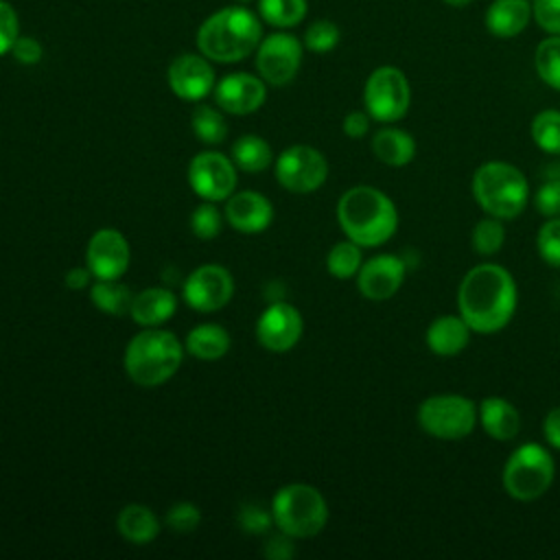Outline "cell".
Here are the masks:
<instances>
[{
	"label": "cell",
	"instance_id": "37",
	"mask_svg": "<svg viewBox=\"0 0 560 560\" xmlns=\"http://www.w3.org/2000/svg\"><path fill=\"white\" fill-rule=\"evenodd\" d=\"M339 39H341L339 26L330 20H317L304 33V46L311 52H330L332 48H337Z\"/></svg>",
	"mask_w": 560,
	"mask_h": 560
},
{
	"label": "cell",
	"instance_id": "10",
	"mask_svg": "<svg viewBox=\"0 0 560 560\" xmlns=\"http://www.w3.org/2000/svg\"><path fill=\"white\" fill-rule=\"evenodd\" d=\"M278 184L295 195L315 192L328 177V162L322 151L308 144L284 149L273 162Z\"/></svg>",
	"mask_w": 560,
	"mask_h": 560
},
{
	"label": "cell",
	"instance_id": "40",
	"mask_svg": "<svg viewBox=\"0 0 560 560\" xmlns=\"http://www.w3.org/2000/svg\"><path fill=\"white\" fill-rule=\"evenodd\" d=\"M534 206L547 219L560 217V179H547L540 184L534 195Z\"/></svg>",
	"mask_w": 560,
	"mask_h": 560
},
{
	"label": "cell",
	"instance_id": "49",
	"mask_svg": "<svg viewBox=\"0 0 560 560\" xmlns=\"http://www.w3.org/2000/svg\"><path fill=\"white\" fill-rule=\"evenodd\" d=\"M236 2H243V4H245V2H252V0H236Z\"/></svg>",
	"mask_w": 560,
	"mask_h": 560
},
{
	"label": "cell",
	"instance_id": "4",
	"mask_svg": "<svg viewBox=\"0 0 560 560\" xmlns=\"http://www.w3.org/2000/svg\"><path fill=\"white\" fill-rule=\"evenodd\" d=\"M182 359L184 346L171 330L144 328L129 339L122 365L136 385L158 387L175 376Z\"/></svg>",
	"mask_w": 560,
	"mask_h": 560
},
{
	"label": "cell",
	"instance_id": "41",
	"mask_svg": "<svg viewBox=\"0 0 560 560\" xmlns=\"http://www.w3.org/2000/svg\"><path fill=\"white\" fill-rule=\"evenodd\" d=\"M536 24L549 35H560V0H532Z\"/></svg>",
	"mask_w": 560,
	"mask_h": 560
},
{
	"label": "cell",
	"instance_id": "27",
	"mask_svg": "<svg viewBox=\"0 0 560 560\" xmlns=\"http://www.w3.org/2000/svg\"><path fill=\"white\" fill-rule=\"evenodd\" d=\"M232 162L236 164V168H241L245 173H262L276 160H273V151L265 138L247 133V136H241L232 144Z\"/></svg>",
	"mask_w": 560,
	"mask_h": 560
},
{
	"label": "cell",
	"instance_id": "5",
	"mask_svg": "<svg viewBox=\"0 0 560 560\" xmlns=\"http://www.w3.org/2000/svg\"><path fill=\"white\" fill-rule=\"evenodd\" d=\"M472 197L479 208L497 219L518 217L529 199V184L525 175L508 162H483L472 175Z\"/></svg>",
	"mask_w": 560,
	"mask_h": 560
},
{
	"label": "cell",
	"instance_id": "12",
	"mask_svg": "<svg viewBox=\"0 0 560 560\" xmlns=\"http://www.w3.org/2000/svg\"><path fill=\"white\" fill-rule=\"evenodd\" d=\"M188 184L203 201H223L236 190V164L219 151H201L188 164Z\"/></svg>",
	"mask_w": 560,
	"mask_h": 560
},
{
	"label": "cell",
	"instance_id": "15",
	"mask_svg": "<svg viewBox=\"0 0 560 560\" xmlns=\"http://www.w3.org/2000/svg\"><path fill=\"white\" fill-rule=\"evenodd\" d=\"M85 262L94 278L118 280L131 262V249L127 238L114 228L96 230L88 241Z\"/></svg>",
	"mask_w": 560,
	"mask_h": 560
},
{
	"label": "cell",
	"instance_id": "20",
	"mask_svg": "<svg viewBox=\"0 0 560 560\" xmlns=\"http://www.w3.org/2000/svg\"><path fill=\"white\" fill-rule=\"evenodd\" d=\"M477 416L483 431L497 442H510L521 431V413L508 398H501V396L483 398L479 402Z\"/></svg>",
	"mask_w": 560,
	"mask_h": 560
},
{
	"label": "cell",
	"instance_id": "14",
	"mask_svg": "<svg viewBox=\"0 0 560 560\" xmlns=\"http://www.w3.org/2000/svg\"><path fill=\"white\" fill-rule=\"evenodd\" d=\"M304 319L300 311L289 302H271L256 322L258 343L276 354L289 352L302 337Z\"/></svg>",
	"mask_w": 560,
	"mask_h": 560
},
{
	"label": "cell",
	"instance_id": "46",
	"mask_svg": "<svg viewBox=\"0 0 560 560\" xmlns=\"http://www.w3.org/2000/svg\"><path fill=\"white\" fill-rule=\"evenodd\" d=\"M542 435L549 446L560 451V405L549 409L542 420Z\"/></svg>",
	"mask_w": 560,
	"mask_h": 560
},
{
	"label": "cell",
	"instance_id": "16",
	"mask_svg": "<svg viewBox=\"0 0 560 560\" xmlns=\"http://www.w3.org/2000/svg\"><path fill=\"white\" fill-rule=\"evenodd\" d=\"M166 81L173 94L182 101H201L214 92L217 79L214 70L208 63V57L184 52L175 57L166 70Z\"/></svg>",
	"mask_w": 560,
	"mask_h": 560
},
{
	"label": "cell",
	"instance_id": "39",
	"mask_svg": "<svg viewBox=\"0 0 560 560\" xmlns=\"http://www.w3.org/2000/svg\"><path fill=\"white\" fill-rule=\"evenodd\" d=\"M241 529H245L247 534H262L271 527V512H267L265 508L260 505H254V503H245L241 505L238 510V516H236Z\"/></svg>",
	"mask_w": 560,
	"mask_h": 560
},
{
	"label": "cell",
	"instance_id": "25",
	"mask_svg": "<svg viewBox=\"0 0 560 560\" xmlns=\"http://www.w3.org/2000/svg\"><path fill=\"white\" fill-rule=\"evenodd\" d=\"M118 534L131 545H149L160 534L158 516L142 503L125 505L116 516Z\"/></svg>",
	"mask_w": 560,
	"mask_h": 560
},
{
	"label": "cell",
	"instance_id": "1",
	"mask_svg": "<svg viewBox=\"0 0 560 560\" xmlns=\"http://www.w3.org/2000/svg\"><path fill=\"white\" fill-rule=\"evenodd\" d=\"M516 282L497 262H481L466 271L457 289V308L472 332L492 335L505 328L516 311Z\"/></svg>",
	"mask_w": 560,
	"mask_h": 560
},
{
	"label": "cell",
	"instance_id": "11",
	"mask_svg": "<svg viewBox=\"0 0 560 560\" xmlns=\"http://www.w3.org/2000/svg\"><path fill=\"white\" fill-rule=\"evenodd\" d=\"M302 63V44L295 35H267L256 48V68L267 85L282 88L291 83Z\"/></svg>",
	"mask_w": 560,
	"mask_h": 560
},
{
	"label": "cell",
	"instance_id": "6",
	"mask_svg": "<svg viewBox=\"0 0 560 560\" xmlns=\"http://www.w3.org/2000/svg\"><path fill=\"white\" fill-rule=\"evenodd\" d=\"M273 525L291 538H311L326 527L328 503L324 494L308 483H287L271 501Z\"/></svg>",
	"mask_w": 560,
	"mask_h": 560
},
{
	"label": "cell",
	"instance_id": "17",
	"mask_svg": "<svg viewBox=\"0 0 560 560\" xmlns=\"http://www.w3.org/2000/svg\"><path fill=\"white\" fill-rule=\"evenodd\" d=\"M407 267L396 254H378L361 265L357 287L365 300L385 302L398 293L405 282Z\"/></svg>",
	"mask_w": 560,
	"mask_h": 560
},
{
	"label": "cell",
	"instance_id": "19",
	"mask_svg": "<svg viewBox=\"0 0 560 560\" xmlns=\"http://www.w3.org/2000/svg\"><path fill=\"white\" fill-rule=\"evenodd\" d=\"M223 217L241 234H260L273 221V206L256 190H241L228 197Z\"/></svg>",
	"mask_w": 560,
	"mask_h": 560
},
{
	"label": "cell",
	"instance_id": "35",
	"mask_svg": "<svg viewBox=\"0 0 560 560\" xmlns=\"http://www.w3.org/2000/svg\"><path fill=\"white\" fill-rule=\"evenodd\" d=\"M190 230L197 238L210 241L217 238L223 230V214L214 206V201H203L199 203L192 214H190Z\"/></svg>",
	"mask_w": 560,
	"mask_h": 560
},
{
	"label": "cell",
	"instance_id": "21",
	"mask_svg": "<svg viewBox=\"0 0 560 560\" xmlns=\"http://www.w3.org/2000/svg\"><path fill=\"white\" fill-rule=\"evenodd\" d=\"M177 311V298L164 287H149L133 295L129 315L138 326L155 328L168 322Z\"/></svg>",
	"mask_w": 560,
	"mask_h": 560
},
{
	"label": "cell",
	"instance_id": "18",
	"mask_svg": "<svg viewBox=\"0 0 560 560\" xmlns=\"http://www.w3.org/2000/svg\"><path fill=\"white\" fill-rule=\"evenodd\" d=\"M267 98V83L260 77H254L249 72H234L223 77L214 85V101L219 109L234 114V116H247L262 107Z\"/></svg>",
	"mask_w": 560,
	"mask_h": 560
},
{
	"label": "cell",
	"instance_id": "32",
	"mask_svg": "<svg viewBox=\"0 0 560 560\" xmlns=\"http://www.w3.org/2000/svg\"><path fill=\"white\" fill-rule=\"evenodd\" d=\"M534 144L551 155H560V109H542L532 120Z\"/></svg>",
	"mask_w": 560,
	"mask_h": 560
},
{
	"label": "cell",
	"instance_id": "33",
	"mask_svg": "<svg viewBox=\"0 0 560 560\" xmlns=\"http://www.w3.org/2000/svg\"><path fill=\"white\" fill-rule=\"evenodd\" d=\"M534 66L542 83L560 92V35H551L536 46Z\"/></svg>",
	"mask_w": 560,
	"mask_h": 560
},
{
	"label": "cell",
	"instance_id": "36",
	"mask_svg": "<svg viewBox=\"0 0 560 560\" xmlns=\"http://www.w3.org/2000/svg\"><path fill=\"white\" fill-rule=\"evenodd\" d=\"M536 249L549 267L560 269V217H551L540 225L536 234Z\"/></svg>",
	"mask_w": 560,
	"mask_h": 560
},
{
	"label": "cell",
	"instance_id": "8",
	"mask_svg": "<svg viewBox=\"0 0 560 560\" xmlns=\"http://www.w3.org/2000/svg\"><path fill=\"white\" fill-rule=\"evenodd\" d=\"M418 427L438 440H464L479 422L477 407L462 394H435L420 402Z\"/></svg>",
	"mask_w": 560,
	"mask_h": 560
},
{
	"label": "cell",
	"instance_id": "34",
	"mask_svg": "<svg viewBox=\"0 0 560 560\" xmlns=\"http://www.w3.org/2000/svg\"><path fill=\"white\" fill-rule=\"evenodd\" d=\"M503 243H505V228L501 219L488 214L486 219L477 221V225L472 228V247L477 254L492 256L503 247Z\"/></svg>",
	"mask_w": 560,
	"mask_h": 560
},
{
	"label": "cell",
	"instance_id": "28",
	"mask_svg": "<svg viewBox=\"0 0 560 560\" xmlns=\"http://www.w3.org/2000/svg\"><path fill=\"white\" fill-rule=\"evenodd\" d=\"M90 300H92V304L98 311H103L107 315H127L129 308H131L133 295L118 280H101V278H96L90 284Z\"/></svg>",
	"mask_w": 560,
	"mask_h": 560
},
{
	"label": "cell",
	"instance_id": "7",
	"mask_svg": "<svg viewBox=\"0 0 560 560\" xmlns=\"http://www.w3.org/2000/svg\"><path fill=\"white\" fill-rule=\"evenodd\" d=\"M553 475L556 462L551 453L542 444L527 442L512 451V455L508 457L501 472V483L512 499L536 501L549 490V486L553 483Z\"/></svg>",
	"mask_w": 560,
	"mask_h": 560
},
{
	"label": "cell",
	"instance_id": "13",
	"mask_svg": "<svg viewBox=\"0 0 560 560\" xmlns=\"http://www.w3.org/2000/svg\"><path fill=\"white\" fill-rule=\"evenodd\" d=\"M182 295L192 311L214 313L232 300L234 278L225 267L208 262L188 273L182 287Z\"/></svg>",
	"mask_w": 560,
	"mask_h": 560
},
{
	"label": "cell",
	"instance_id": "31",
	"mask_svg": "<svg viewBox=\"0 0 560 560\" xmlns=\"http://www.w3.org/2000/svg\"><path fill=\"white\" fill-rule=\"evenodd\" d=\"M306 0H258V11L262 20L278 28L298 26L306 15Z\"/></svg>",
	"mask_w": 560,
	"mask_h": 560
},
{
	"label": "cell",
	"instance_id": "42",
	"mask_svg": "<svg viewBox=\"0 0 560 560\" xmlns=\"http://www.w3.org/2000/svg\"><path fill=\"white\" fill-rule=\"evenodd\" d=\"M18 35H20L18 13L7 0H0V57L11 52V46L18 39Z\"/></svg>",
	"mask_w": 560,
	"mask_h": 560
},
{
	"label": "cell",
	"instance_id": "24",
	"mask_svg": "<svg viewBox=\"0 0 560 560\" xmlns=\"http://www.w3.org/2000/svg\"><path fill=\"white\" fill-rule=\"evenodd\" d=\"M372 153L387 166H407L416 158V140L398 127H383L372 138Z\"/></svg>",
	"mask_w": 560,
	"mask_h": 560
},
{
	"label": "cell",
	"instance_id": "9",
	"mask_svg": "<svg viewBox=\"0 0 560 560\" xmlns=\"http://www.w3.org/2000/svg\"><path fill=\"white\" fill-rule=\"evenodd\" d=\"M363 103L370 118L378 122L400 120L411 103V88L405 72L396 66H378L365 81Z\"/></svg>",
	"mask_w": 560,
	"mask_h": 560
},
{
	"label": "cell",
	"instance_id": "23",
	"mask_svg": "<svg viewBox=\"0 0 560 560\" xmlns=\"http://www.w3.org/2000/svg\"><path fill=\"white\" fill-rule=\"evenodd\" d=\"M532 18L529 0H494L486 11V28L494 37H516L527 28Z\"/></svg>",
	"mask_w": 560,
	"mask_h": 560
},
{
	"label": "cell",
	"instance_id": "47",
	"mask_svg": "<svg viewBox=\"0 0 560 560\" xmlns=\"http://www.w3.org/2000/svg\"><path fill=\"white\" fill-rule=\"evenodd\" d=\"M92 278H94V273H92L90 267L85 265V267H72V269H68L66 276H63V282H66L68 289L79 291V289L90 287V284H92Z\"/></svg>",
	"mask_w": 560,
	"mask_h": 560
},
{
	"label": "cell",
	"instance_id": "43",
	"mask_svg": "<svg viewBox=\"0 0 560 560\" xmlns=\"http://www.w3.org/2000/svg\"><path fill=\"white\" fill-rule=\"evenodd\" d=\"M11 55L18 63L22 66H35L42 61L44 57V48L42 44L35 39V37H28V35H18V39L13 42L11 46Z\"/></svg>",
	"mask_w": 560,
	"mask_h": 560
},
{
	"label": "cell",
	"instance_id": "2",
	"mask_svg": "<svg viewBox=\"0 0 560 560\" xmlns=\"http://www.w3.org/2000/svg\"><path fill=\"white\" fill-rule=\"evenodd\" d=\"M337 221L343 234L361 247L387 243L398 228L394 201L374 186H352L337 201Z\"/></svg>",
	"mask_w": 560,
	"mask_h": 560
},
{
	"label": "cell",
	"instance_id": "48",
	"mask_svg": "<svg viewBox=\"0 0 560 560\" xmlns=\"http://www.w3.org/2000/svg\"><path fill=\"white\" fill-rule=\"evenodd\" d=\"M446 4H451V7H466V4H470L472 0H444Z\"/></svg>",
	"mask_w": 560,
	"mask_h": 560
},
{
	"label": "cell",
	"instance_id": "26",
	"mask_svg": "<svg viewBox=\"0 0 560 560\" xmlns=\"http://www.w3.org/2000/svg\"><path fill=\"white\" fill-rule=\"evenodd\" d=\"M230 335L219 324H199L195 326L184 341V348L188 354H192L199 361H217L228 354L230 350Z\"/></svg>",
	"mask_w": 560,
	"mask_h": 560
},
{
	"label": "cell",
	"instance_id": "38",
	"mask_svg": "<svg viewBox=\"0 0 560 560\" xmlns=\"http://www.w3.org/2000/svg\"><path fill=\"white\" fill-rule=\"evenodd\" d=\"M201 521V512L195 503L190 501H177L168 508L166 512V527L177 532V534H188L195 532Z\"/></svg>",
	"mask_w": 560,
	"mask_h": 560
},
{
	"label": "cell",
	"instance_id": "30",
	"mask_svg": "<svg viewBox=\"0 0 560 560\" xmlns=\"http://www.w3.org/2000/svg\"><path fill=\"white\" fill-rule=\"evenodd\" d=\"M363 265V254H361V245H357L354 241H339L330 247L328 256H326V269L330 276L339 278V280H348L352 276L359 273Z\"/></svg>",
	"mask_w": 560,
	"mask_h": 560
},
{
	"label": "cell",
	"instance_id": "44",
	"mask_svg": "<svg viewBox=\"0 0 560 560\" xmlns=\"http://www.w3.org/2000/svg\"><path fill=\"white\" fill-rule=\"evenodd\" d=\"M262 553H265L267 558H271V560H289V558H293L295 549H293L291 536L284 534V532H280L278 536H271V538L265 542Z\"/></svg>",
	"mask_w": 560,
	"mask_h": 560
},
{
	"label": "cell",
	"instance_id": "22",
	"mask_svg": "<svg viewBox=\"0 0 560 560\" xmlns=\"http://www.w3.org/2000/svg\"><path fill=\"white\" fill-rule=\"evenodd\" d=\"M470 326L462 315H440L427 328V346L438 357H455L470 341Z\"/></svg>",
	"mask_w": 560,
	"mask_h": 560
},
{
	"label": "cell",
	"instance_id": "3",
	"mask_svg": "<svg viewBox=\"0 0 560 560\" xmlns=\"http://www.w3.org/2000/svg\"><path fill=\"white\" fill-rule=\"evenodd\" d=\"M260 22L245 7H225L212 13L197 31V48L219 63H234L249 57L260 44Z\"/></svg>",
	"mask_w": 560,
	"mask_h": 560
},
{
	"label": "cell",
	"instance_id": "45",
	"mask_svg": "<svg viewBox=\"0 0 560 560\" xmlns=\"http://www.w3.org/2000/svg\"><path fill=\"white\" fill-rule=\"evenodd\" d=\"M341 129H343V133L348 136V138H363L365 133H368V129H370V114H365V112H359V109H354V112H348L346 114V118H343V122H341Z\"/></svg>",
	"mask_w": 560,
	"mask_h": 560
},
{
	"label": "cell",
	"instance_id": "29",
	"mask_svg": "<svg viewBox=\"0 0 560 560\" xmlns=\"http://www.w3.org/2000/svg\"><path fill=\"white\" fill-rule=\"evenodd\" d=\"M190 125L195 138L203 144H221L228 138V122L223 114L210 105H197Z\"/></svg>",
	"mask_w": 560,
	"mask_h": 560
}]
</instances>
